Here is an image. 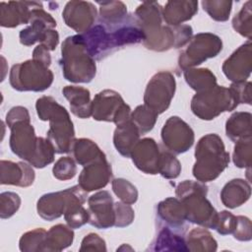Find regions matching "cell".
I'll return each mask as SVG.
<instances>
[{
  "instance_id": "obj_38",
  "label": "cell",
  "mask_w": 252,
  "mask_h": 252,
  "mask_svg": "<svg viewBox=\"0 0 252 252\" xmlns=\"http://www.w3.org/2000/svg\"><path fill=\"white\" fill-rule=\"evenodd\" d=\"M232 161L238 168H250L252 162V138L245 137L235 142Z\"/></svg>"
},
{
  "instance_id": "obj_18",
  "label": "cell",
  "mask_w": 252,
  "mask_h": 252,
  "mask_svg": "<svg viewBox=\"0 0 252 252\" xmlns=\"http://www.w3.org/2000/svg\"><path fill=\"white\" fill-rule=\"evenodd\" d=\"M224 76L232 83L245 82L252 70V43L247 40L235 49L222 64Z\"/></svg>"
},
{
  "instance_id": "obj_1",
  "label": "cell",
  "mask_w": 252,
  "mask_h": 252,
  "mask_svg": "<svg viewBox=\"0 0 252 252\" xmlns=\"http://www.w3.org/2000/svg\"><path fill=\"white\" fill-rule=\"evenodd\" d=\"M79 35L94 60H101L124 45L143 42L145 38L143 32L136 26L134 17L110 30L102 24L95 25Z\"/></svg>"
},
{
  "instance_id": "obj_40",
  "label": "cell",
  "mask_w": 252,
  "mask_h": 252,
  "mask_svg": "<svg viewBox=\"0 0 252 252\" xmlns=\"http://www.w3.org/2000/svg\"><path fill=\"white\" fill-rule=\"evenodd\" d=\"M181 172V163L178 158L167 150L160 152L158 173L166 179H175Z\"/></svg>"
},
{
  "instance_id": "obj_44",
  "label": "cell",
  "mask_w": 252,
  "mask_h": 252,
  "mask_svg": "<svg viewBox=\"0 0 252 252\" xmlns=\"http://www.w3.org/2000/svg\"><path fill=\"white\" fill-rule=\"evenodd\" d=\"M114 214H115V222L114 226L116 227H125L130 225L135 218L134 210L129 204L121 202L114 203Z\"/></svg>"
},
{
  "instance_id": "obj_31",
  "label": "cell",
  "mask_w": 252,
  "mask_h": 252,
  "mask_svg": "<svg viewBox=\"0 0 252 252\" xmlns=\"http://www.w3.org/2000/svg\"><path fill=\"white\" fill-rule=\"evenodd\" d=\"M99 5L100 22L107 27L115 28L127 19V7L121 1L97 2Z\"/></svg>"
},
{
  "instance_id": "obj_45",
  "label": "cell",
  "mask_w": 252,
  "mask_h": 252,
  "mask_svg": "<svg viewBox=\"0 0 252 252\" xmlns=\"http://www.w3.org/2000/svg\"><path fill=\"white\" fill-rule=\"evenodd\" d=\"M64 219L71 228H80L89 222V212L84 206H77L64 214Z\"/></svg>"
},
{
  "instance_id": "obj_7",
  "label": "cell",
  "mask_w": 252,
  "mask_h": 252,
  "mask_svg": "<svg viewBox=\"0 0 252 252\" xmlns=\"http://www.w3.org/2000/svg\"><path fill=\"white\" fill-rule=\"evenodd\" d=\"M60 64L64 78L72 83H90L96 74L95 60L79 34L70 35L62 42Z\"/></svg>"
},
{
  "instance_id": "obj_20",
  "label": "cell",
  "mask_w": 252,
  "mask_h": 252,
  "mask_svg": "<svg viewBox=\"0 0 252 252\" xmlns=\"http://www.w3.org/2000/svg\"><path fill=\"white\" fill-rule=\"evenodd\" d=\"M160 152L158 145L153 138H144L135 145L130 158L139 170L154 175L158 173Z\"/></svg>"
},
{
  "instance_id": "obj_13",
  "label": "cell",
  "mask_w": 252,
  "mask_h": 252,
  "mask_svg": "<svg viewBox=\"0 0 252 252\" xmlns=\"http://www.w3.org/2000/svg\"><path fill=\"white\" fill-rule=\"evenodd\" d=\"M176 90V81L169 71L156 73L149 81L145 94L144 104L156 113H163L169 107Z\"/></svg>"
},
{
  "instance_id": "obj_19",
  "label": "cell",
  "mask_w": 252,
  "mask_h": 252,
  "mask_svg": "<svg viewBox=\"0 0 252 252\" xmlns=\"http://www.w3.org/2000/svg\"><path fill=\"white\" fill-rule=\"evenodd\" d=\"M111 178V164L108 162L106 156L102 155L94 161L84 166L79 175L78 184L88 193L104 188Z\"/></svg>"
},
{
  "instance_id": "obj_41",
  "label": "cell",
  "mask_w": 252,
  "mask_h": 252,
  "mask_svg": "<svg viewBox=\"0 0 252 252\" xmlns=\"http://www.w3.org/2000/svg\"><path fill=\"white\" fill-rule=\"evenodd\" d=\"M114 194L123 202L132 205L138 200V190L130 181L124 178H115L111 182Z\"/></svg>"
},
{
  "instance_id": "obj_51",
  "label": "cell",
  "mask_w": 252,
  "mask_h": 252,
  "mask_svg": "<svg viewBox=\"0 0 252 252\" xmlns=\"http://www.w3.org/2000/svg\"><path fill=\"white\" fill-rule=\"evenodd\" d=\"M32 59L49 67L51 64V56L49 50L42 44H38L32 51Z\"/></svg>"
},
{
  "instance_id": "obj_50",
  "label": "cell",
  "mask_w": 252,
  "mask_h": 252,
  "mask_svg": "<svg viewBox=\"0 0 252 252\" xmlns=\"http://www.w3.org/2000/svg\"><path fill=\"white\" fill-rule=\"evenodd\" d=\"M6 124L10 128L14 123L23 121V120H31V116L29 113V110L21 105L12 107L8 113L6 114Z\"/></svg>"
},
{
  "instance_id": "obj_23",
  "label": "cell",
  "mask_w": 252,
  "mask_h": 252,
  "mask_svg": "<svg viewBox=\"0 0 252 252\" xmlns=\"http://www.w3.org/2000/svg\"><path fill=\"white\" fill-rule=\"evenodd\" d=\"M198 12V1H167L162 8V20L167 26H178L191 20Z\"/></svg>"
},
{
  "instance_id": "obj_35",
  "label": "cell",
  "mask_w": 252,
  "mask_h": 252,
  "mask_svg": "<svg viewBox=\"0 0 252 252\" xmlns=\"http://www.w3.org/2000/svg\"><path fill=\"white\" fill-rule=\"evenodd\" d=\"M158 113L145 104L138 105L131 112V120L137 127L140 135L152 131L158 119Z\"/></svg>"
},
{
  "instance_id": "obj_14",
  "label": "cell",
  "mask_w": 252,
  "mask_h": 252,
  "mask_svg": "<svg viewBox=\"0 0 252 252\" xmlns=\"http://www.w3.org/2000/svg\"><path fill=\"white\" fill-rule=\"evenodd\" d=\"M160 137L165 149L173 155L187 152L194 144L193 129L178 116H170L163 124Z\"/></svg>"
},
{
  "instance_id": "obj_48",
  "label": "cell",
  "mask_w": 252,
  "mask_h": 252,
  "mask_svg": "<svg viewBox=\"0 0 252 252\" xmlns=\"http://www.w3.org/2000/svg\"><path fill=\"white\" fill-rule=\"evenodd\" d=\"M81 252L83 251H106V244L103 238H101L98 234L91 232L86 235L82 242L81 247L79 249Z\"/></svg>"
},
{
  "instance_id": "obj_49",
  "label": "cell",
  "mask_w": 252,
  "mask_h": 252,
  "mask_svg": "<svg viewBox=\"0 0 252 252\" xmlns=\"http://www.w3.org/2000/svg\"><path fill=\"white\" fill-rule=\"evenodd\" d=\"M251 82H239L232 83L230 88L234 91L239 103L251 104Z\"/></svg>"
},
{
  "instance_id": "obj_47",
  "label": "cell",
  "mask_w": 252,
  "mask_h": 252,
  "mask_svg": "<svg viewBox=\"0 0 252 252\" xmlns=\"http://www.w3.org/2000/svg\"><path fill=\"white\" fill-rule=\"evenodd\" d=\"M237 223L233 231V236L239 241H249L252 238V223L250 219L244 216H237Z\"/></svg>"
},
{
  "instance_id": "obj_25",
  "label": "cell",
  "mask_w": 252,
  "mask_h": 252,
  "mask_svg": "<svg viewBox=\"0 0 252 252\" xmlns=\"http://www.w3.org/2000/svg\"><path fill=\"white\" fill-rule=\"evenodd\" d=\"M251 196V186L241 178L229 180L220 191V201L228 209H235L246 203Z\"/></svg>"
},
{
  "instance_id": "obj_39",
  "label": "cell",
  "mask_w": 252,
  "mask_h": 252,
  "mask_svg": "<svg viewBox=\"0 0 252 252\" xmlns=\"http://www.w3.org/2000/svg\"><path fill=\"white\" fill-rule=\"evenodd\" d=\"M202 7L213 20L225 22L229 18L232 2L226 0H204L202 1Z\"/></svg>"
},
{
  "instance_id": "obj_24",
  "label": "cell",
  "mask_w": 252,
  "mask_h": 252,
  "mask_svg": "<svg viewBox=\"0 0 252 252\" xmlns=\"http://www.w3.org/2000/svg\"><path fill=\"white\" fill-rule=\"evenodd\" d=\"M62 94L69 101L71 112L74 115L83 119L92 116L91 93L87 88L66 86L62 89Z\"/></svg>"
},
{
  "instance_id": "obj_6",
  "label": "cell",
  "mask_w": 252,
  "mask_h": 252,
  "mask_svg": "<svg viewBox=\"0 0 252 252\" xmlns=\"http://www.w3.org/2000/svg\"><path fill=\"white\" fill-rule=\"evenodd\" d=\"M208 186L200 181L184 180L175 188V195L184 207L186 220L215 229L218 212L207 199Z\"/></svg>"
},
{
  "instance_id": "obj_10",
  "label": "cell",
  "mask_w": 252,
  "mask_h": 252,
  "mask_svg": "<svg viewBox=\"0 0 252 252\" xmlns=\"http://www.w3.org/2000/svg\"><path fill=\"white\" fill-rule=\"evenodd\" d=\"M87 201V192L78 185L65 190L51 192L42 195L36 203L38 216L44 220H54L70 209L82 206Z\"/></svg>"
},
{
  "instance_id": "obj_29",
  "label": "cell",
  "mask_w": 252,
  "mask_h": 252,
  "mask_svg": "<svg viewBox=\"0 0 252 252\" xmlns=\"http://www.w3.org/2000/svg\"><path fill=\"white\" fill-rule=\"evenodd\" d=\"M252 115L247 111H236L225 122V134L232 142L250 137Z\"/></svg>"
},
{
  "instance_id": "obj_11",
  "label": "cell",
  "mask_w": 252,
  "mask_h": 252,
  "mask_svg": "<svg viewBox=\"0 0 252 252\" xmlns=\"http://www.w3.org/2000/svg\"><path fill=\"white\" fill-rule=\"evenodd\" d=\"M222 50L220 37L212 32H199L193 35L186 48L178 57V66L183 71L194 68L210 58L216 57Z\"/></svg>"
},
{
  "instance_id": "obj_30",
  "label": "cell",
  "mask_w": 252,
  "mask_h": 252,
  "mask_svg": "<svg viewBox=\"0 0 252 252\" xmlns=\"http://www.w3.org/2000/svg\"><path fill=\"white\" fill-rule=\"evenodd\" d=\"M188 251L193 252H214L218 249V242L212 233L205 227H195L186 236Z\"/></svg>"
},
{
  "instance_id": "obj_4",
  "label": "cell",
  "mask_w": 252,
  "mask_h": 252,
  "mask_svg": "<svg viewBox=\"0 0 252 252\" xmlns=\"http://www.w3.org/2000/svg\"><path fill=\"white\" fill-rule=\"evenodd\" d=\"M35 109L40 120L49 122L46 137L52 144L55 153H70L76 139L74 125L67 109L49 95L37 98Z\"/></svg>"
},
{
  "instance_id": "obj_32",
  "label": "cell",
  "mask_w": 252,
  "mask_h": 252,
  "mask_svg": "<svg viewBox=\"0 0 252 252\" xmlns=\"http://www.w3.org/2000/svg\"><path fill=\"white\" fill-rule=\"evenodd\" d=\"M71 153L75 161L83 166L94 161L104 155L94 141L87 138L76 139L72 146Z\"/></svg>"
},
{
  "instance_id": "obj_22",
  "label": "cell",
  "mask_w": 252,
  "mask_h": 252,
  "mask_svg": "<svg viewBox=\"0 0 252 252\" xmlns=\"http://www.w3.org/2000/svg\"><path fill=\"white\" fill-rule=\"evenodd\" d=\"M34 178V170L28 162L5 159L0 161V183L2 185L29 187L33 183Z\"/></svg>"
},
{
  "instance_id": "obj_33",
  "label": "cell",
  "mask_w": 252,
  "mask_h": 252,
  "mask_svg": "<svg viewBox=\"0 0 252 252\" xmlns=\"http://www.w3.org/2000/svg\"><path fill=\"white\" fill-rule=\"evenodd\" d=\"M187 85L196 93L207 91L217 86L215 74L208 68H189L183 71Z\"/></svg>"
},
{
  "instance_id": "obj_46",
  "label": "cell",
  "mask_w": 252,
  "mask_h": 252,
  "mask_svg": "<svg viewBox=\"0 0 252 252\" xmlns=\"http://www.w3.org/2000/svg\"><path fill=\"white\" fill-rule=\"evenodd\" d=\"M237 223V218L228 211H221L218 213L217 223L215 229L220 235L232 234Z\"/></svg>"
},
{
  "instance_id": "obj_28",
  "label": "cell",
  "mask_w": 252,
  "mask_h": 252,
  "mask_svg": "<svg viewBox=\"0 0 252 252\" xmlns=\"http://www.w3.org/2000/svg\"><path fill=\"white\" fill-rule=\"evenodd\" d=\"M74 240V231L69 225L55 224L47 231L43 252H59L69 247Z\"/></svg>"
},
{
  "instance_id": "obj_2",
  "label": "cell",
  "mask_w": 252,
  "mask_h": 252,
  "mask_svg": "<svg viewBox=\"0 0 252 252\" xmlns=\"http://www.w3.org/2000/svg\"><path fill=\"white\" fill-rule=\"evenodd\" d=\"M9 139L10 149L18 158L35 168H43L54 160L55 150L46 138L37 137L31 120L14 123Z\"/></svg>"
},
{
  "instance_id": "obj_12",
  "label": "cell",
  "mask_w": 252,
  "mask_h": 252,
  "mask_svg": "<svg viewBox=\"0 0 252 252\" xmlns=\"http://www.w3.org/2000/svg\"><path fill=\"white\" fill-rule=\"evenodd\" d=\"M92 116L96 121L113 122L117 126L131 118V108L119 93L107 89L92 100Z\"/></svg>"
},
{
  "instance_id": "obj_27",
  "label": "cell",
  "mask_w": 252,
  "mask_h": 252,
  "mask_svg": "<svg viewBox=\"0 0 252 252\" xmlns=\"http://www.w3.org/2000/svg\"><path fill=\"white\" fill-rule=\"evenodd\" d=\"M157 212L159 219L172 228H179L186 221L184 207L177 197H168L160 201Z\"/></svg>"
},
{
  "instance_id": "obj_36",
  "label": "cell",
  "mask_w": 252,
  "mask_h": 252,
  "mask_svg": "<svg viewBox=\"0 0 252 252\" xmlns=\"http://www.w3.org/2000/svg\"><path fill=\"white\" fill-rule=\"evenodd\" d=\"M47 230L44 228H34L25 232L19 241V248L22 252H43Z\"/></svg>"
},
{
  "instance_id": "obj_26",
  "label": "cell",
  "mask_w": 252,
  "mask_h": 252,
  "mask_svg": "<svg viewBox=\"0 0 252 252\" xmlns=\"http://www.w3.org/2000/svg\"><path fill=\"white\" fill-rule=\"evenodd\" d=\"M139 140L140 133L131 118L116 126L113 133V145L121 156L130 158L131 152Z\"/></svg>"
},
{
  "instance_id": "obj_9",
  "label": "cell",
  "mask_w": 252,
  "mask_h": 252,
  "mask_svg": "<svg viewBox=\"0 0 252 252\" xmlns=\"http://www.w3.org/2000/svg\"><path fill=\"white\" fill-rule=\"evenodd\" d=\"M53 80L52 71L34 59L13 65L9 75L11 87L19 92H43L50 88Z\"/></svg>"
},
{
  "instance_id": "obj_3",
  "label": "cell",
  "mask_w": 252,
  "mask_h": 252,
  "mask_svg": "<svg viewBox=\"0 0 252 252\" xmlns=\"http://www.w3.org/2000/svg\"><path fill=\"white\" fill-rule=\"evenodd\" d=\"M136 26L143 32V44L150 50L166 51L175 48L174 26L162 25V7L158 2H143L134 13Z\"/></svg>"
},
{
  "instance_id": "obj_42",
  "label": "cell",
  "mask_w": 252,
  "mask_h": 252,
  "mask_svg": "<svg viewBox=\"0 0 252 252\" xmlns=\"http://www.w3.org/2000/svg\"><path fill=\"white\" fill-rule=\"evenodd\" d=\"M53 176L58 180L72 179L77 173L76 161L71 157H62L56 160L52 167Z\"/></svg>"
},
{
  "instance_id": "obj_16",
  "label": "cell",
  "mask_w": 252,
  "mask_h": 252,
  "mask_svg": "<svg viewBox=\"0 0 252 252\" xmlns=\"http://www.w3.org/2000/svg\"><path fill=\"white\" fill-rule=\"evenodd\" d=\"M96 7L89 1L73 0L66 3L62 18L66 26L78 32L84 33L93 28L96 19Z\"/></svg>"
},
{
  "instance_id": "obj_43",
  "label": "cell",
  "mask_w": 252,
  "mask_h": 252,
  "mask_svg": "<svg viewBox=\"0 0 252 252\" xmlns=\"http://www.w3.org/2000/svg\"><path fill=\"white\" fill-rule=\"evenodd\" d=\"M21 197L11 191L0 194V218L9 219L14 216L21 206Z\"/></svg>"
},
{
  "instance_id": "obj_5",
  "label": "cell",
  "mask_w": 252,
  "mask_h": 252,
  "mask_svg": "<svg viewBox=\"0 0 252 252\" xmlns=\"http://www.w3.org/2000/svg\"><path fill=\"white\" fill-rule=\"evenodd\" d=\"M194 156L196 161L192 173L198 181L203 183L217 179L230 160L229 153L225 151L221 138L215 133L207 134L198 141Z\"/></svg>"
},
{
  "instance_id": "obj_21",
  "label": "cell",
  "mask_w": 252,
  "mask_h": 252,
  "mask_svg": "<svg viewBox=\"0 0 252 252\" xmlns=\"http://www.w3.org/2000/svg\"><path fill=\"white\" fill-rule=\"evenodd\" d=\"M40 2L35 1H9L0 3V26L16 28L30 23L32 11Z\"/></svg>"
},
{
  "instance_id": "obj_37",
  "label": "cell",
  "mask_w": 252,
  "mask_h": 252,
  "mask_svg": "<svg viewBox=\"0 0 252 252\" xmlns=\"http://www.w3.org/2000/svg\"><path fill=\"white\" fill-rule=\"evenodd\" d=\"M252 2L248 0L232 19V28L240 35L251 40L252 35Z\"/></svg>"
},
{
  "instance_id": "obj_17",
  "label": "cell",
  "mask_w": 252,
  "mask_h": 252,
  "mask_svg": "<svg viewBox=\"0 0 252 252\" xmlns=\"http://www.w3.org/2000/svg\"><path fill=\"white\" fill-rule=\"evenodd\" d=\"M114 203L110 193L101 190L88 199L89 223L99 229H106L114 226L115 214Z\"/></svg>"
},
{
  "instance_id": "obj_15",
  "label": "cell",
  "mask_w": 252,
  "mask_h": 252,
  "mask_svg": "<svg viewBox=\"0 0 252 252\" xmlns=\"http://www.w3.org/2000/svg\"><path fill=\"white\" fill-rule=\"evenodd\" d=\"M30 26L20 32V42L25 46H32V44L39 42L43 44L51 30L56 28V21L53 17L44 11L42 3L32 9Z\"/></svg>"
},
{
  "instance_id": "obj_8",
  "label": "cell",
  "mask_w": 252,
  "mask_h": 252,
  "mask_svg": "<svg viewBox=\"0 0 252 252\" xmlns=\"http://www.w3.org/2000/svg\"><path fill=\"white\" fill-rule=\"evenodd\" d=\"M239 104L234 91L229 87L215 86L207 91L199 92L191 99V110L202 120H213L220 113L234 110Z\"/></svg>"
},
{
  "instance_id": "obj_34",
  "label": "cell",
  "mask_w": 252,
  "mask_h": 252,
  "mask_svg": "<svg viewBox=\"0 0 252 252\" xmlns=\"http://www.w3.org/2000/svg\"><path fill=\"white\" fill-rule=\"evenodd\" d=\"M152 244L154 251H188L185 239L169 227H163Z\"/></svg>"
}]
</instances>
